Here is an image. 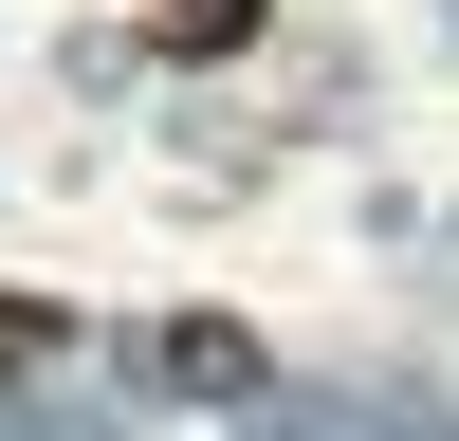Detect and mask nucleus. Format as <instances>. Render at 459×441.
<instances>
[{"label":"nucleus","instance_id":"2","mask_svg":"<svg viewBox=\"0 0 459 441\" xmlns=\"http://www.w3.org/2000/svg\"><path fill=\"white\" fill-rule=\"evenodd\" d=\"M147 37H166V56H239L257 0H147Z\"/></svg>","mask_w":459,"mask_h":441},{"label":"nucleus","instance_id":"1","mask_svg":"<svg viewBox=\"0 0 459 441\" xmlns=\"http://www.w3.org/2000/svg\"><path fill=\"white\" fill-rule=\"evenodd\" d=\"M147 368H166L184 404H221V386H257V331H221V313H166V331H147Z\"/></svg>","mask_w":459,"mask_h":441},{"label":"nucleus","instance_id":"3","mask_svg":"<svg viewBox=\"0 0 459 441\" xmlns=\"http://www.w3.org/2000/svg\"><path fill=\"white\" fill-rule=\"evenodd\" d=\"M37 350H74V313H19L0 294V368H37Z\"/></svg>","mask_w":459,"mask_h":441}]
</instances>
